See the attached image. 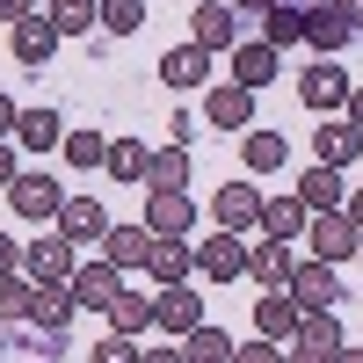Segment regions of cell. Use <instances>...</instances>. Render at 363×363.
<instances>
[{"label":"cell","mask_w":363,"mask_h":363,"mask_svg":"<svg viewBox=\"0 0 363 363\" xmlns=\"http://www.w3.org/2000/svg\"><path fill=\"white\" fill-rule=\"evenodd\" d=\"M73 269H80V262H73V240H66V233L22 240V277L37 284V291H44V284H73Z\"/></svg>","instance_id":"obj_1"},{"label":"cell","mask_w":363,"mask_h":363,"mask_svg":"<svg viewBox=\"0 0 363 363\" xmlns=\"http://www.w3.org/2000/svg\"><path fill=\"white\" fill-rule=\"evenodd\" d=\"M306 247H313V262H327V269H342L349 255H363V233L349 225V211H320V218L306 225Z\"/></svg>","instance_id":"obj_2"},{"label":"cell","mask_w":363,"mask_h":363,"mask_svg":"<svg viewBox=\"0 0 363 363\" xmlns=\"http://www.w3.org/2000/svg\"><path fill=\"white\" fill-rule=\"evenodd\" d=\"M298 95H306V109H313V116H335V109H349L356 80L335 66V58H313V66H306V80H298Z\"/></svg>","instance_id":"obj_3"},{"label":"cell","mask_w":363,"mask_h":363,"mask_svg":"<svg viewBox=\"0 0 363 363\" xmlns=\"http://www.w3.org/2000/svg\"><path fill=\"white\" fill-rule=\"evenodd\" d=\"M153 327H160L167 342H189L196 327H203V298H196L189 284H167V291L153 298Z\"/></svg>","instance_id":"obj_4"},{"label":"cell","mask_w":363,"mask_h":363,"mask_svg":"<svg viewBox=\"0 0 363 363\" xmlns=\"http://www.w3.org/2000/svg\"><path fill=\"white\" fill-rule=\"evenodd\" d=\"M291 298H298V313H335L342 306V277H335V269H327V262H298L291 269Z\"/></svg>","instance_id":"obj_5"},{"label":"cell","mask_w":363,"mask_h":363,"mask_svg":"<svg viewBox=\"0 0 363 363\" xmlns=\"http://www.w3.org/2000/svg\"><path fill=\"white\" fill-rule=\"evenodd\" d=\"M8 203L22 211L29 225H58V211H66V189H58L51 174H15V189H8Z\"/></svg>","instance_id":"obj_6"},{"label":"cell","mask_w":363,"mask_h":363,"mask_svg":"<svg viewBox=\"0 0 363 363\" xmlns=\"http://www.w3.org/2000/svg\"><path fill=\"white\" fill-rule=\"evenodd\" d=\"M189 44H203V51H240V8H233V0H196Z\"/></svg>","instance_id":"obj_7"},{"label":"cell","mask_w":363,"mask_h":363,"mask_svg":"<svg viewBox=\"0 0 363 363\" xmlns=\"http://www.w3.org/2000/svg\"><path fill=\"white\" fill-rule=\"evenodd\" d=\"M189 225H196L189 189H153V196H145V233H153V240H189Z\"/></svg>","instance_id":"obj_8"},{"label":"cell","mask_w":363,"mask_h":363,"mask_svg":"<svg viewBox=\"0 0 363 363\" xmlns=\"http://www.w3.org/2000/svg\"><path fill=\"white\" fill-rule=\"evenodd\" d=\"M313 160L335 167V174L356 167V160H363V131L349 124V116H320V131H313Z\"/></svg>","instance_id":"obj_9"},{"label":"cell","mask_w":363,"mask_h":363,"mask_svg":"<svg viewBox=\"0 0 363 363\" xmlns=\"http://www.w3.org/2000/svg\"><path fill=\"white\" fill-rule=\"evenodd\" d=\"M196 269L211 284H240L247 277V240L240 233H211V240H196Z\"/></svg>","instance_id":"obj_10"},{"label":"cell","mask_w":363,"mask_h":363,"mask_svg":"<svg viewBox=\"0 0 363 363\" xmlns=\"http://www.w3.org/2000/svg\"><path fill=\"white\" fill-rule=\"evenodd\" d=\"M298 320H306V313H298V298L291 291H262V306H255V335L262 342H298Z\"/></svg>","instance_id":"obj_11"},{"label":"cell","mask_w":363,"mask_h":363,"mask_svg":"<svg viewBox=\"0 0 363 363\" xmlns=\"http://www.w3.org/2000/svg\"><path fill=\"white\" fill-rule=\"evenodd\" d=\"M102 262L124 269V277L153 262V233H145V218H138V225H109V233H102Z\"/></svg>","instance_id":"obj_12"},{"label":"cell","mask_w":363,"mask_h":363,"mask_svg":"<svg viewBox=\"0 0 363 363\" xmlns=\"http://www.w3.org/2000/svg\"><path fill=\"white\" fill-rule=\"evenodd\" d=\"M203 116H211L218 131H255V95H247L240 80H225V87H211V95H203Z\"/></svg>","instance_id":"obj_13"},{"label":"cell","mask_w":363,"mask_h":363,"mask_svg":"<svg viewBox=\"0 0 363 363\" xmlns=\"http://www.w3.org/2000/svg\"><path fill=\"white\" fill-rule=\"evenodd\" d=\"M58 233L73 240V247H102V233H109V211L95 196H66V211H58Z\"/></svg>","instance_id":"obj_14"},{"label":"cell","mask_w":363,"mask_h":363,"mask_svg":"<svg viewBox=\"0 0 363 363\" xmlns=\"http://www.w3.org/2000/svg\"><path fill=\"white\" fill-rule=\"evenodd\" d=\"M211 218H218V233H247V225H262V189H247V182L218 189V196H211Z\"/></svg>","instance_id":"obj_15"},{"label":"cell","mask_w":363,"mask_h":363,"mask_svg":"<svg viewBox=\"0 0 363 363\" xmlns=\"http://www.w3.org/2000/svg\"><path fill=\"white\" fill-rule=\"evenodd\" d=\"M291 269H298L291 240H262V247H247V277H255L262 291H291Z\"/></svg>","instance_id":"obj_16"},{"label":"cell","mask_w":363,"mask_h":363,"mask_svg":"<svg viewBox=\"0 0 363 363\" xmlns=\"http://www.w3.org/2000/svg\"><path fill=\"white\" fill-rule=\"evenodd\" d=\"M73 298L109 313L116 298H124V269H109V262H80V269H73Z\"/></svg>","instance_id":"obj_17"},{"label":"cell","mask_w":363,"mask_h":363,"mask_svg":"<svg viewBox=\"0 0 363 363\" xmlns=\"http://www.w3.org/2000/svg\"><path fill=\"white\" fill-rule=\"evenodd\" d=\"M73 313H80L73 284H44V291H37V306H29V327H37V335H66Z\"/></svg>","instance_id":"obj_18"},{"label":"cell","mask_w":363,"mask_h":363,"mask_svg":"<svg viewBox=\"0 0 363 363\" xmlns=\"http://www.w3.org/2000/svg\"><path fill=\"white\" fill-rule=\"evenodd\" d=\"M356 37V29H349V15L335 8V0H320V8H306V44L320 51V58H335L342 44Z\"/></svg>","instance_id":"obj_19"},{"label":"cell","mask_w":363,"mask_h":363,"mask_svg":"<svg viewBox=\"0 0 363 363\" xmlns=\"http://www.w3.org/2000/svg\"><path fill=\"white\" fill-rule=\"evenodd\" d=\"M15 58H22V66H51V51H58V22L51 15H29V22H15Z\"/></svg>","instance_id":"obj_20"},{"label":"cell","mask_w":363,"mask_h":363,"mask_svg":"<svg viewBox=\"0 0 363 363\" xmlns=\"http://www.w3.org/2000/svg\"><path fill=\"white\" fill-rule=\"evenodd\" d=\"M160 80H167V87H203V80H211V51H203V44L160 51Z\"/></svg>","instance_id":"obj_21"},{"label":"cell","mask_w":363,"mask_h":363,"mask_svg":"<svg viewBox=\"0 0 363 363\" xmlns=\"http://www.w3.org/2000/svg\"><path fill=\"white\" fill-rule=\"evenodd\" d=\"M15 145H29V153H58V145H66V116H58V109H22Z\"/></svg>","instance_id":"obj_22"},{"label":"cell","mask_w":363,"mask_h":363,"mask_svg":"<svg viewBox=\"0 0 363 363\" xmlns=\"http://www.w3.org/2000/svg\"><path fill=\"white\" fill-rule=\"evenodd\" d=\"M189 269H196V247H189V240H153V262H145V277H153L160 291H167V284H189Z\"/></svg>","instance_id":"obj_23"},{"label":"cell","mask_w":363,"mask_h":363,"mask_svg":"<svg viewBox=\"0 0 363 363\" xmlns=\"http://www.w3.org/2000/svg\"><path fill=\"white\" fill-rule=\"evenodd\" d=\"M306 225H313V211L298 196H262V240H298Z\"/></svg>","instance_id":"obj_24"},{"label":"cell","mask_w":363,"mask_h":363,"mask_svg":"<svg viewBox=\"0 0 363 363\" xmlns=\"http://www.w3.org/2000/svg\"><path fill=\"white\" fill-rule=\"evenodd\" d=\"M233 80L247 87V95H262V87L277 80V51H269V44H247V37H240V51H233Z\"/></svg>","instance_id":"obj_25"},{"label":"cell","mask_w":363,"mask_h":363,"mask_svg":"<svg viewBox=\"0 0 363 363\" xmlns=\"http://www.w3.org/2000/svg\"><path fill=\"white\" fill-rule=\"evenodd\" d=\"M298 203H306L313 218H320V211H349V182H342L335 167H313V174H306V189H298Z\"/></svg>","instance_id":"obj_26"},{"label":"cell","mask_w":363,"mask_h":363,"mask_svg":"<svg viewBox=\"0 0 363 363\" xmlns=\"http://www.w3.org/2000/svg\"><path fill=\"white\" fill-rule=\"evenodd\" d=\"M262 44H269V51L306 44V8H298V0H277V8H269V22H262Z\"/></svg>","instance_id":"obj_27"},{"label":"cell","mask_w":363,"mask_h":363,"mask_svg":"<svg viewBox=\"0 0 363 363\" xmlns=\"http://www.w3.org/2000/svg\"><path fill=\"white\" fill-rule=\"evenodd\" d=\"M240 160H247V174H277L291 160V145L277 131H240Z\"/></svg>","instance_id":"obj_28"},{"label":"cell","mask_w":363,"mask_h":363,"mask_svg":"<svg viewBox=\"0 0 363 363\" xmlns=\"http://www.w3.org/2000/svg\"><path fill=\"white\" fill-rule=\"evenodd\" d=\"M145 327H153V298H138L131 284H124V298L109 306V335H124V342H138Z\"/></svg>","instance_id":"obj_29"},{"label":"cell","mask_w":363,"mask_h":363,"mask_svg":"<svg viewBox=\"0 0 363 363\" xmlns=\"http://www.w3.org/2000/svg\"><path fill=\"white\" fill-rule=\"evenodd\" d=\"M298 342L320 349V356H342V349H349V335H342L335 313H306V320H298Z\"/></svg>","instance_id":"obj_30"},{"label":"cell","mask_w":363,"mask_h":363,"mask_svg":"<svg viewBox=\"0 0 363 363\" xmlns=\"http://www.w3.org/2000/svg\"><path fill=\"white\" fill-rule=\"evenodd\" d=\"M233 349H240V342L225 335V327H211V320L196 327L189 342H182V356H189V363H233Z\"/></svg>","instance_id":"obj_31"},{"label":"cell","mask_w":363,"mask_h":363,"mask_svg":"<svg viewBox=\"0 0 363 363\" xmlns=\"http://www.w3.org/2000/svg\"><path fill=\"white\" fill-rule=\"evenodd\" d=\"M44 15L58 22V37H87V29L102 22V0H51Z\"/></svg>","instance_id":"obj_32"},{"label":"cell","mask_w":363,"mask_h":363,"mask_svg":"<svg viewBox=\"0 0 363 363\" xmlns=\"http://www.w3.org/2000/svg\"><path fill=\"white\" fill-rule=\"evenodd\" d=\"M145 189H189V145H167L145 167Z\"/></svg>","instance_id":"obj_33"},{"label":"cell","mask_w":363,"mask_h":363,"mask_svg":"<svg viewBox=\"0 0 363 363\" xmlns=\"http://www.w3.org/2000/svg\"><path fill=\"white\" fill-rule=\"evenodd\" d=\"M116 182H145V167H153V153H145L138 138H109V160H102Z\"/></svg>","instance_id":"obj_34"},{"label":"cell","mask_w":363,"mask_h":363,"mask_svg":"<svg viewBox=\"0 0 363 363\" xmlns=\"http://www.w3.org/2000/svg\"><path fill=\"white\" fill-rule=\"evenodd\" d=\"M29 306H37V284L29 277H0V327H22Z\"/></svg>","instance_id":"obj_35"},{"label":"cell","mask_w":363,"mask_h":363,"mask_svg":"<svg viewBox=\"0 0 363 363\" xmlns=\"http://www.w3.org/2000/svg\"><path fill=\"white\" fill-rule=\"evenodd\" d=\"M58 153H66L73 167H102V160H109V138H102V131H66Z\"/></svg>","instance_id":"obj_36"},{"label":"cell","mask_w":363,"mask_h":363,"mask_svg":"<svg viewBox=\"0 0 363 363\" xmlns=\"http://www.w3.org/2000/svg\"><path fill=\"white\" fill-rule=\"evenodd\" d=\"M102 29H109V37H131V29H145V0H102Z\"/></svg>","instance_id":"obj_37"},{"label":"cell","mask_w":363,"mask_h":363,"mask_svg":"<svg viewBox=\"0 0 363 363\" xmlns=\"http://www.w3.org/2000/svg\"><path fill=\"white\" fill-rule=\"evenodd\" d=\"M87 363H138V342L109 335V342H95V349H87Z\"/></svg>","instance_id":"obj_38"},{"label":"cell","mask_w":363,"mask_h":363,"mask_svg":"<svg viewBox=\"0 0 363 363\" xmlns=\"http://www.w3.org/2000/svg\"><path fill=\"white\" fill-rule=\"evenodd\" d=\"M233 363H284V342H247V349H233Z\"/></svg>","instance_id":"obj_39"},{"label":"cell","mask_w":363,"mask_h":363,"mask_svg":"<svg viewBox=\"0 0 363 363\" xmlns=\"http://www.w3.org/2000/svg\"><path fill=\"white\" fill-rule=\"evenodd\" d=\"M0 277H22V247H15V233H0Z\"/></svg>","instance_id":"obj_40"},{"label":"cell","mask_w":363,"mask_h":363,"mask_svg":"<svg viewBox=\"0 0 363 363\" xmlns=\"http://www.w3.org/2000/svg\"><path fill=\"white\" fill-rule=\"evenodd\" d=\"M138 363H189V356H182V342H160V349H138Z\"/></svg>","instance_id":"obj_41"},{"label":"cell","mask_w":363,"mask_h":363,"mask_svg":"<svg viewBox=\"0 0 363 363\" xmlns=\"http://www.w3.org/2000/svg\"><path fill=\"white\" fill-rule=\"evenodd\" d=\"M29 15H37V0H0V22H8V29L29 22Z\"/></svg>","instance_id":"obj_42"},{"label":"cell","mask_w":363,"mask_h":363,"mask_svg":"<svg viewBox=\"0 0 363 363\" xmlns=\"http://www.w3.org/2000/svg\"><path fill=\"white\" fill-rule=\"evenodd\" d=\"M15 124H22V109H15V95H0V138H15Z\"/></svg>","instance_id":"obj_43"},{"label":"cell","mask_w":363,"mask_h":363,"mask_svg":"<svg viewBox=\"0 0 363 363\" xmlns=\"http://www.w3.org/2000/svg\"><path fill=\"white\" fill-rule=\"evenodd\" d=\"M284 363H335V356H320V349H306V342H291V349H284Z\"/></svg>","instance_id":"obj_44"},{"label":"cell","mask_w":363,"mask_h":363,"mask_svg":"<svg viewBox=\"0 0 363 363\" xmlns=\"http://www.w3.org/2000/svg\"><path fill=\"white\" fill-rule=\"evenodd\" d=\"M0 189H15V145L0 138Z\"/></svg>","instance_id":"obj_45"},{"label":"cell","mask_w":363,"mask_h":363,"mask_svg":"<svg viewBox=\"0 0 363 363\" xmlns=\"http://www.w3.org/2000/svg\"><path fill=\"white\" fill-rule=\"evenodd\" d=\"M335 8L349 15V29H363V0H335Z\"/></svg>","instance_id":"obj_46"},{"label":"cell","mask_w":363,"mask_h":363,"mask_svg":"<svg viewBox=\"0 0 363 363\" xmlns=\"http://www.w3.org/2000/svg\"><path fill=\"white\" fill-rule=\"evenodd\" d=\"M349 225L363 233V189H349Z\"/></svg>","instance_id":"obj_47"},{"label":"cell","mask_w":363,"mask_h":363,"mask_svg":"<svg viewBox=\"0 0 363 363\" xmlns=\"http://www.w3.org/2000/svg\"><path fill=\"white\" fill-rule=\"evenodd\" d=\"M233 8H240V15H269V8H277V0H233Z\"/></svg>","instance_id":"obj_48"},{"label":"cell","mask_w":363,"mask_h":363,"mask_svg":"<svg viewBox=\"0 0 363 363\" xmlns=\"http://www.w3.org/2000/svg\"><path fill=\"white\" fill-rule=\"evenodd\" d=\"M349 124L363 131V87H356V95H349Z\"/></svg>","instance_id":"obj_49"},{"label":"cell","mask_w":363,"mask_h":363,"mask_svg":"<svg viewBox=\"0 0 363 363\" xmlns=\"http://www.w3.org/2000/svg\"><path fill=\"white\" fill-rule=\"evenodd\" d=\"M335 363H363V349H356V342H349V349H342V356H335Z\"/></svg>","instance_id":"obj_50"},{"label":"cell","mask_w":363,"mask_h":363,"mask_svg":"<svg viewBox=\"0 0 363 363\" xmlns=\"http://www.w3.org/2000/svg\"><path fill=\"white\" fill-rule=\"evenodd\" d=\"M0 356H8V327H0Z\"/></svg>","instance_id":"obj_51"}]
</instances>
